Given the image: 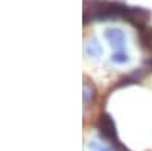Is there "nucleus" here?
Returning a JSON list of instances; mask_svg holds the SVG:
<instances>
[{
	"instance_id": "1",
	"label": "nucleus",
	"mask_w": 152,
	"mask_h": 151,
	"mask_svg": "<svg viewBox=\"0 0 152 151\" xmlns=\"http://www.w3.org/2000/svg\"><path fill=\"white\" fill-rule=\"evenodd\" d=\"M97 130L102 134L104 139H107L111 145H117L120 141L117 137V130H116V124H114L113 118L108 113H102L97 119Z\"/></svg>"
},
{
	"instance_id": "2",
	"label": "nucleus",
	"mask_w": 152,
	"mask_h": 151,
	"mask_svg": "<svg viewBox=\"0 0 152 151\" xmlns=\"http://www.w3.org/2000/svg\"><path fill=\"white\" fill-rule=\"evenodd\" d=\"M125 20L129 21L137 29H142V28L148 26V21L151 20V12L140 6H132V8L128 6L126 14H125Z\"/></svg>"
},
{
	"instance_id": "3",
	"label": "nucleus",
	"mask_w": 152,
	"mask_h": 151,
	"mask_svg": "<svg viewBox=\"0 0 152 151\" xmlns=\"http://www.w3.org/2000/svg\"><path fill=\"white\" fill-rule=\"evenodd\" d=\"M105 38L108 40V43L111 44V47L117 49V50H122V47L125 46V34L119 29V28H108L105 31Z\"/></svg>"
},
{
	"instance_id": "4",
	"label": "nucleus",
	"mask_w": 152,
	"mask_h": 151,
	"mask_svg": "<svg viewBox=\"0 0 152 151\" xmlns=\"http://www.w3.org/2000/svg\"><path fill=\"white\" fill-rule=\"evenodd\" d=\"M85 54L88 57H91V58H97L104 54V50H102V46H100V43L97 41V38H90L87 41L85 44Z\"/></svg>"
},
{
	"instance_id": "5",
	"label": "nucleus",
	"mask_w": 152,
	"mask_h": 151,
	"mask_svg": "<svg viewBox=\"0 0 152 151\" xmlns=\"http://www.w3.org/2000/svg\"><path fill=\"white\" fill-rule=\"evenodd\" d=\"M138 40L140 44L146 49H152V28L145 26L142 29H138Z\"/></svg>"
},
{
	"instance_id": "6",
	"label": "nucleus",
	"mask_w": 152,
	"mask_h": 151,
	"mask_svg": "<svg viewBox=\"0 0 152 151\" xmlns=\"http://www.w3.org/2000/svg\"><path fill=\"white\" fill-rule=\"evenodd\" d=\"M143 70H135V72H132L131 75H126V77H123V78H120L119 80V82L116 84V87H122V85H129V84H137V82H140V80H142V77H143Z\"/></svg>"
},
{
	"instance_id": "7",
	"label": "nucleus",
	"mask_w": 152,
	"mask_h": 151,
	"mask_svg": "<svg viewBox=\"0 0 152 151\" xmlns=\"http://www.w3.org/2000/svg\"><path fill=\"white\" fill-rule=\"evenodd\" d=\"M96 96V89L90 80L84 81V104H91Z\"/></svg>"
},
{
	"instance_id": "8",
	"label": "nucleus",
	"mask_w": 152,
	"mask_h": 151,
	"mask_svg": "<svg viewBox=\"0 0 152 151\" xmlns=\"http://www.w3.org/2000/svg\"><path fill=\"white\" fill-rule=\"evenodd\" d=\"M111 61L116 63V64H123V63L129 61V57H128L126 52H123V50H117V52H114L111 55Z\"/></svg>"
},
{
	"instance_id": "9",
	"label": "nucleus",
	"mask_w": 152,
	"mask_h": 151,
	"mask_svg": "<svg viewBox=\"0 0 152 151\" xmlns=\"http://www.w3.org/2000/svg\"><path fill=\"white\" fill-rule=\"evenodd\" d=\"M88 148H90L91 151H110L108 148H105L104 145H100L99 142H90V145H88Z\"/></svg>"
},
{
	"instance_id": "10",
	"label": "nucleus",
	"mask_w": 152,
	"mask_h": 151,
	"mask_svg": "<svg viewBox=\"0 0 152 151\" xmlns=\"http://www.w3.org/2000/svg\"><path fill=\"white\" fill-rule=\"evenodd\" d=\"M145 66H146V67H149V69L152 70V55H151L149 58H146V60H145Z\"/></svg>"
}]
</instances>
